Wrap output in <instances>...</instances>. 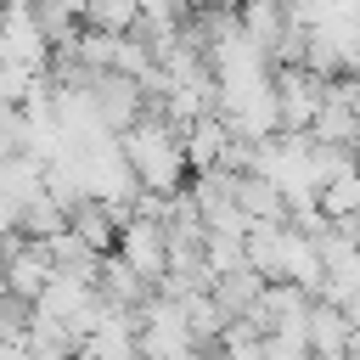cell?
I'll return each mask as SVG.
<instances>
[{
	"label": "cell",
	"instance_id": "cell-1",
	"mask_svg": "<svg viewBox=\"0 0 360 360\" xmlns=\"http://www.w3.org/2000/svg\"><path fill=\"white\" fill-rule=\"evenodd\" d=\"M118 146H124V158H129V169H135V180H141L146 191H174V186H186V174H191L186 129H180L163 107H146L129 129H118Z\"/></svg>",
	"mask_w": 360,
	"mask_h": 360
},
{
	"label": "cell",
	"instance_id": "cell-2",
	"mask_svg": "<svg viewBox=\"0 0 360 360\" xmlns=\"http://www.w3.org/2000/svg\"><path fill=\"white\" fill-rule=\"evenodd\" d=\"M152 287L169 276V231H163V219L158 214H141V208H129L124 214V225H118V242H112Z\"/></svg>",
	"mask_w": 360,
	"mask_h": 360
},
{
	"label": "cell",
	"instance_id": "cell-3",
	"mask_svg": "<svg viewBox=\"0 0 360 360\" xmlns=\"http://www.w3.org/2000/svg\"><path fill=\"white\" fill-rule=\"evenodd\" d=\"M354 332H360V326H354L332 298H315V309H309V349H315V354H349Z\"/></svg>",
	"mask_w": 360,
	"mask_h": 360
},
{
	"label": "cell",
	"instance_id": "cell-4",
	"mask_svg": "<svg viewBox=\"0 0 360 360\" xmlns=\"http://www.w3.org/2000/svg\"><path fill=\"white\" fill-rule=\"evenodd\" d=\"M84 22L90 28H107V34H135L141 28V0H90Z\"/></svg>",
	"mask_w": 360,
	"mask_h": 360
},
{
	"label": "cell",
	"instance_id": "cell-5",
	"mask_svg": "<svg viewBox=\"0 0 360 360\" xmlns=\"http://www.w3.org/2000/svg\"><path fill=\"white\" fill-rule=\"evenodd\" d=\"M62 225H68V202H56L51 191H39V197L22 208V231H28V236H56Z\"/></svg>",
	"mask_w": 360,
	"mask_h": 360
},
{
	"label": "cell",
	"instance_id": "cell-6",
	"mask_svg": "<svg viewBox=\"0 0 360 360\" xmlns=\"http://www.w3.org/2000/svg\"><path fill=\"white\" fill-rule=\"evenodd\" d=\"M62 6H68L73 17H84V11H90V0H62Z\"/></svg>",
	"mask_w": 360,
	"mask_h": 360
}]
</instances>
